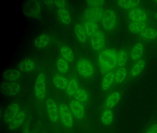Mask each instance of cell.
<instances>
[{
    "mask_svg": "<svg viewBox=\"0 0 157 133\" xmlns=\"http://www.w3.org/2000/svg\"><path fill=\"white\" fill-rule=\"evenodd\" d=\"M117 53L113 49H106L100 53L98 64L102 74L105 75L115 67L117 65Z\"/></svg>",
    "mask_w": 157,
    "mask_h": 133,
    "instance_id": "obj_1",
    "label": "cell"
},
{
    "mask_svg": "<svg viewBox=\"0 0 157 133\" xmlns=\"http://www.w3.org/2000/svg\"><path fill=\"white\" fill-rule=\"evenodd\" d=\"M103 27L107 31H112L117 25V15L115 12L111 9L105 11L101 19Z\"/></svg>",
    "mask_w": 157,
    "mask_h": 133,
    "instance_id": "obj_2",
    "label": "cell"
},
{
    "mask_svg": "<svg viewBox=\"0 0 157 133\" xmlns=\"http://www.w3.org/2000/svg\"><path fill=\"white\" fill-rule=\"evenodd\" d=\"M34 91L36 97L37 99L42 101L45 99L46 91V83L45 75L44 73H40L36 77Z\"/></svg>",
    "mask_w": 157,
    "mask_h": 133,
    "instance_id": "obj_3",
    "label": "cell"
},
{
    "mask_svg": "<svg viewBox=\"0 0 157 133\" xmlns=\"http://www.w3.org/2000/svg\"><path fill=\"white\" fill-rule=\"evenodd\" d=\"M77 70L82 76L86 78L91 77L94 74L93 65L87 59H81L78 62Z\"/></svg>",
    "mask_w": 157,
    "mask_h": 133,
    "instance_id": "obj_4",
    "label": "cell"
},
{
    "mask_svg": "<svg viewBox=\"0 0 157 133\" xmlns=\"http://www.w3.org/2000/svg\"><path fill=\"white\" fill-rule=\"evenodd\" d=\"M59 115L64 126L71 128L73 125V116L70 109L66 104L62 103L59 106Z\"/></svg>",
    "mask_w": 157,
    "mask_h": 133,
    "instance_id": "obj_5",
    "label": "cell"
},
{
    "mask_svg": "<svg viewBox=\"0 0 157 133\" xmlns=\"http://www.w3.org/2000/svg\"><path fill=\"white\" fill-rule=\"evenodd\" d=\"M20 112V106L17 103H10L5 110L2 116V120L5 123H10Z\"/></svg>",
    "mask_w": 157,
    "mask_h": 133,
    "instance_id": "obj_6",
    "label": "cell"
},
{
    "mask_svg": "<svg viewBox=\"0 0 157 133\" xmlns=\"http://www.w3.org/2000/svg\"><path fill=\"white\" fill-rule=\"evenodd\" d=\"M21 90V86L14 82H3L1 84V91L4 95L9 97L15 96Z\"/></svg>",
    "mask_w": 157,
    "mask_h": 133,
    "instance_id": "obj_7",
    "label": "cell"
},
{
    "mask_svg": "<svg viewBox=\"0 0 157 133\" xmlns=\"http://www.w3.org/2000/svg\"><path fill=\"white\" fill-rule=\"evenodd\" d=\"M47 111L49 119L53 123H56L59 117V109L56 103L52 99H47L46 101Z\"/></svg>",
    "mask_w": 157,
    "mask_h": 133,
    "instance_id": "obj_8",
    "label": "cell"
},
{
    "mask_svg": "<svg viewBox=\"0 0 157 133\" xmlns=\"http://www.w3.org/2000/svg\"><path fill=\"white\" fill-rule=\"evenodd\" d=\"M105 43V36L103 32L98 30L91 37L90 44L92 48L95 50H101Z\"/></svg>",
    "mask_w": 157,
    "mask_h": 133,
    "instance_id": "obj_9",
    "label": "cell"
},
{
    "mask_svg": "<svg viewBox=\"0 0 157 133\" xmlns=\"http://www.w3.org/2000/svg\"><path fill=\"white\" fill-rule=\"evenodd\" d=\"M104 13L101 7H91L85 11L84 16L88 21L96 22L101 20Z\"/></svg>",
    "mask_w": 157,
    "mask_h": 133,
    "instance_id": "obj_10",
    "label": "cell"
},
{
    "mask_svg": "<svg viewBox=\"0 0 157 133\" xmlns=\"http://www.w3.org/2000/svg\"><path fill=\"white\" fill-rule=\"evenodd\" d=\"M69 108L72 114L78 119H82L85 114V108L80 102L74 100L70 102Z\"/></svg>",
    "mask_w": 157,
    "mask_h": 133,
    "instance_id": "obj_11",
    "label": "cell"
},
{
    "mask_svg": "<svg viewBox=\"0 0 157 133\" xmlns=\"http://www.w3.org/2000/svg\"><path fill=\"white\" fill-rule=\"evenodd\" d=\"M128 17L133 22H145L147 19V13L140 8L131 9L128 12Z\"/></svg>",
    "mask_w": 157,
    "mask_h": 133,
    "instance_id": "obj_12",
    "label": "cell"
},
{
    "mask_svg": "<svg viewBox=\"0 0 157 133\" xmlns=\"http://www.w3.org/2000/svg\"><path fill=\"white\" fill-rule=\"evenodd\" d=\"M121 99V94L119 91H114L109 94L105 102L106 109H111L118 103Z\"/></svg>",
    "mask_w": 157,
    "mask_h": 133,
    "instance_id": "obj_13",
    "label": "cell"
},
{
    "mask_svg": "<svg viewBox=\"0 0 157 133\" xmlns=\"http://www.w3.org/2000/svg\"><path fill=\"white\" fill-rule=\"evenodd\" d=\"M24 112L20 111L16 117L8 124V128L10 131H13L18 129L22 124L25 119Z\"/></svg>",
    "mask_w": 157,
    "mask_h": 133,
    "instance_id": "obj_14",
    "label": "cell"
},
{
    "mask_svg": "<svg viewBox=\"0 0 157 133\" xmlns=\"http://www.w3.org/2000/svg\"><path fill=\"white\" fill-rule=\"evenodd\" d=\"M115 74L110 71L105 75L101 82V88L104 91L108 90L112 87L114 79Z\"/></svg>",
    "mask_w": 157,
    "mask_h": 133,
    "instance_id": "obj_15",
    "label": "cell"
},
{
    "mask_svg": "<svg viewBox=\"0 0 157 133\" xmlns=\"http://www.w3.org/2000/svg\"><path fill=\"white\" fill-rule=\"evenodd\" d=\"M53 82L55 87L61 90L66 89L68 84V80L64 76L56 75L53 78Z\"/></svg>",
    "mask_w": 157,
    "mask_h": 133,
    "instance_id": "obj_16",
    "label": "cell"
},
{
    "mask_svg": "<svg viewBox=\"0 0 157 133\" xmlns=\"http://www.w3.org/2000/svg\"><path fill=\"white\" fill-rule=\"evenodd\" d=\"M21 72L15 69H9L3 73V78L6 81L13 82L21 76Z\"/></svg>",
    "mask_w": 157,
    "mask_h": 133,
    "instance_id": "obj_17",
    "label": "cell"
},
{
    "mask_svg": "<svg viewBox=\"0 0 157 133\" xmlns=\"http://www.w3.org/2000/svg\"><path fill=\"white\" fill-rule=\"evenodd\" d=\"M144 52V46L142 43L138 42L136 43L130 53V57L134 61L139 59Z\"/></svg>",
    "mask_w": 157,
    "mask_h": 133,
    "instance_id": "obj_18",
    "label": "cell"
},
{
    "mask_svg": "<svg viewBox=\"0 0 157 133\" xmlns=\"http://www.w3.org/2000/svg\"><path fill=\"white\" fill-rule=\"evenodd\" d=\"M35 65L34 62L30 59L26 58L22 60L18 64V69L23 72H29L34 68Z\"/></svg>",
    "mask_w": 157,
    "mask_h": 133,
    "instance_id": "obj_19",
    "label": "cell"
},
{
    "mask_svg": "<svg viewBox=\"0 0 157 133\" xmlns=\"http://www.w3.org/2000/svg\"><path fill=\"white\" fill-rule=\"evenodd\" d=\"M74 32L78 40L82 43H85L87 41V34L84 27L80 24L75 25Z\"/></svg>",
    "mask_w": 157,
    "mask_h": 133,
    "instance_id": "obj_20",
    "label": "cell"
},
{
    "mask_svg": "<svg viewBox=\"0 0 157 133\" xmlns=\"http://www.w3.org/2000/svg\"><path fill=\"white\" fill-rule=\"evenodd\" d=\"M118 6L124 9H133L140 5V2L135 0H120L117 2Z\"/></svg>",
    "mask_w": 157,
    "mask_h": 133,
    "instance_id": "obj_21",
    "label": "cell"
},
{
    "mask_svg": "<svg viewBox=\"0 0 157 133\" xmlns=\"http://www.w3.org/2000/svg\"><path fill=\"white\" fill-rule=\"evenodd\" d=\"M145 22H132L129 24L128 29L132 33L138 34L140 33L147 27Z\"/></svg>",
    "mask_w": 157,
    "mask_h": 133,
    "instance_id": "obj_22",
    "label": "cell"
},
{
    "mask_svg": "<svg viewBox=\"0 0 157 133\" xmlns=\"http://www.w3.org/2000/svg\"><path fill=\"white\" fill-rule=\"evenodd\" d=\"M50 38L46 34H42L38 36L35 40L34 44L38 49H43L48 45Z\"/></svg>",
    "mask_w": 157,
    "mask_h": 133,
    "instance_id": "obj_23",
    "label": "cell"
},
{
    "mask_svg": "<svg viewBox=\"0 0 157 133\" xmlns=\"http://www.w3.org/2000/svg\"><path fill=\"white\" fill-rule=\"evenodd\" d=\"M113 113L111 109H105L103 111L101 116V121L103 124L109 126L113 120Z\"/></svg>",
    "mask_w": 157,
    "mask_h": 133,
    "instance_id": "obj_24",
    "label": "cell"
},
{
    "mask_svg": "<svg viewBox=\"0 0 157 133\" xmlns=\"http://www.w3.org/2000/svg\"><path fill=\"white\" fill-rule=\"evenodd\" d=\"M79 83L76 79H72L68 82L67 87L66 89V92L68 96L72 97L79 88Z\"/></svg>",
    "mask_w": 157,
    "mask_h": 133,
    "instance_id": "obj_25",
    "label": "cell"
},
{
    "mask_svg": "<svg viewBox=\"0 0 157 133\" xmlns=\"http://www.w3.org/2000/svg\"><path fill=\"white\" fill-rule=\"evenodd\" d=\"M140 36L146 40H153L157 38V30L152 27H147L141 33Z\"/></svg>",
    "mask_w": 157,
    "mask_h": 133,
    "instance_id": "obj_26",
    "label": "cell"
},
{
    "mask_svg": "<svg viewBox=\"0 0 157 133\" xmlns=\"http://www.w3.org/2000/svg\"><path fill=\"white\" fill-rule=\"evenodd\" d=\"M84 30L87 36L91 37L98 30V25L93 21H87L84 24Z\"/></svg>",
    "mask_w": 157,
    "mask_h": 133,
    "instance_id": "obj_27",
    "label": "cell"
},
{
    "mask_svg": "<svg viewBox=\"0 0 157 133\" xmlns=\"http://www.w3.org/2000/svg\"><path fill=\"white\" fill-rule=\"evenodd\" d=\"M58 14L60 21L63 24L68 25L71 22L70 14L66 8H59L58 11Z\"/></svg>",
    "mask_w": 157,
    "mask_h": 133,
    "instance_id": "obj_28",
    "label": "cell"
},
{
    "mask_svg": "<svg viewBox=\"0 0 157 133\" xmlns=\"http://www.w3.org/2000/svg\"><path fill=\"white\" fill-rule=\"evenodd\" d=\"M145 62L144 60H140L135 64L130 71L131 76H137L141 73L145 66Z\"/></svg>",
    "mask_w": 157,
    "mask_h": 133,
    "instance_id": "obj_29",
    "label": "cell"
},
{
    "mask_svg": "<svg viewBox=\"0 0 157 133\" xmlns=\"http://www.w3.org/2000/svg\"><path fill=\"white\" fill-rule=\"evenodd\" d=\"M127 75V69L125 67H120L115 74V81L117 84L122 83L126 78Z\"/></svg>",
    "mask_w": 157,
    "mask_h": 133,
    "instance_id": "obj_30",
    "label": "cell"
},
{
    "mask_svg": "<svg viewBox=\"0 0 157 133\" xmlns=\"http://www.w3.org/2000/svg\"><path fill=\"white\" fill-rule=\"evenodd\" d=\"M128 54L124 50H120L117 53V63L119 66H124L128 61Z\"/></svg>",
    "mask_w": 157,
    "mask_h": 133,
    "instance_id": "obj_31",
    "label": "cell"
},
{
    "mask_svg": "<svg viewBox=\"0 0 157 133\" xmlns=\"http://www.w3.org/2000/svg\"><path fill=\"white\" fill-rule=\"evenodd\" d=\"M60 53L64 59L67 61L71 62L74 60V54L71 49L66 46L64 45L60 48Z\"/></svg>",
    "mask_w": 157,
    "mask_h": 133,
    "instance_id": "obj_32",
    "label": "cell"
},
{
    "mask_svg": "<svg viewBox=\"0 0 157 133\" xmlns=\"http://www.w3.org/2000/svg\"><path fill=\"white\" fill-rule=\"evenodd\" d=\"M77 100L80 102H85L89 99V95L86 90L82 88H78L74 96Z\"/></svg>",
    "mask_w": 157,
    "mask_h": 133,
    "instance_id": "obj_33",
    "label": "cell"
},
{
    "mask_svg": "<svg viewBox=\"0 0 157 133\" xmlns=\"http://www.w3.org/2000/svg\"><path fill=\"white\" fill-rule=\"evenodd\" d=\"M57 66L59 72L62 74L67 73L69 69V65L65 59L59 58L57 63Z\"/></svg>",
    "mask_w": 157,
    "mask_h": 133,
    "instance_id": "obj_34",
    "label": "cell"
},
{
    "mask_svg": "<svg viewBox=\"0 0 157 133\" xmlns=\"http://www.w3.org/2000/svg\"><path fill=\"white\" fill-rule=\"evenodd\" d=\"M105 1L102 0H91L87 1V4L91 7H100L104 4Z\"/></svg>",
    "mask_w": 157,
    "mask_h": 133,
    "instance_id": "obj_35",
    "label": "cell"
},
{
    "mask_svg": "<svg viewBox=\"0 0 157 133\" xmlns=\"http://www.w3.org/2000/svg\"><path fill=\"white\" fill-rule=\"evenodd\" d=\"M145 133H157V123L151 126Z\"/></svg>",
    "mask_w": 157,
    "mask_h": 133,
    "instance_id": "obj_36",
    "label": "cell"
},
{
    "mask_svg": "<svg viewBox=\"0 0 157 133\" xmlns=\"http://www.w3.org/2000/svg\"><path fill=\"white\" fill-rule=\"evenodd\" d=\"M56 5L59 8H64L66 6V2L64 1H56L55 2Z\"/></svg>",
    "mask_w": 157,
    "mask_h": 133,
    "instance_id": "obj_37",
    "label": "cell"
},
{
    "mask_svg": "<svg viewBox=\"0 0 157 133\" xmlns=\"http://www.w3.org/2000/svg\"><path fill=\"white\" fill-rule=\"evenodd\" d=\"M155 17L157 19V13H156V14H155Z\"/></svg>",
    "mask_w": 157,
    "mask_h": 133,
    "instance_id": "obj_38",
    "label": "cell"
},
{
    "mask_svg": "<svg viewBox=\"0 0 157 133\" xmlns=\"http://www.w3.org/2000/svg\"><path fill=\"white\" fill-rule=\"evenodd\" d=\"M24 133H29L27 131H25Z\"/></svg>",
    "mask_w": 157,
    "mask_h": 133,
    "instance_id": "obj_39",
    "label": "cell"
},
{
    "mask_svg": "<svg viewBox=\"0 0 157 133\" xmlns=\"http://www.w3.org/2000/svg\"><path fill=\"white\" fill-rule=\"evenodd\" d=\"M155 2L156 3H157V1H155Z\"/></svg>",
    "mask_w": 157,
    "mask_h": 133,
    "instance_id": "obj_40",
    "label": "cell"
}]
</instances>
